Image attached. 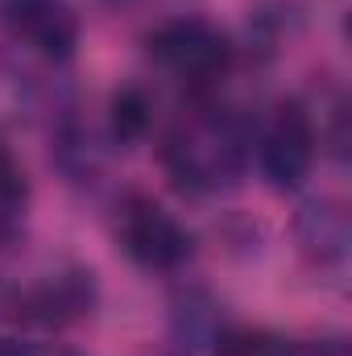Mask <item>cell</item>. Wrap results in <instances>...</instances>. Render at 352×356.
<instances>
[{
	"mask_svg": "<svg viewBox=\"0 0 352 356\" xmlns=\"http://www.w3.org/2000/svg\"><path fill=\"white\" fill-rule=\"evenodd\" d=\"M0 21L17 46L46 63H71L83 42V17L71 0H0Z\"/></svg>",
	"mask_w": 352,
	"mask_h": 356,
	"instance_id": "obj_6",
	"label": "cell"
},
{
	"mask_svg": "<svg viewBox=\"0 0 352 356\" xmlns=\"http://www.w3.org/2000/svg\"><path fill=\"white\" fill-rule=\"evenodd\" d=\"M17 340H21V327H17V315H13V286L0 282V356L8 353Z\"/></svg>",
	"mask_w": 352,
	"mask_h": 356,
	"instance_id": "obj_12",
	"label": "cell"
},
{
	"mask_svg": "<svg viewBox=\"0 0 352 356\" xmlns=\"http://www.w3.org/2000/svg\"><path fill=\"white\" fill-rule=\"evenodd\" d=\"M116 241L145 273H178L195 257V232L154 195H125L116 211Z\"/></svg>",
	"mask_w": 352,
	"mask_h": 356,
	"instance_id": "obj_4",
	"label": "cell"
},
{
	"mask_svg": "<svg viewBox=\"0 0 352 356\" xmlns=\"http://www.w3.org/2000/svg\"><path fill=\"white\" fill-rule=\"evenodd\" d=\"M99 307V282H95V269L79 266V261H67V266H54L50 273L25 282V286H13V315H17V327L25 332H67L75 323H83L95 315Z\"/></svg>",
	"mask_w": 352,
	"mask_h": 356,
	"instance_id": "obj_5",
	"label": "cell"
},
{
	"mask_svg": "<svg viewBox=\"0 0 352 356\" xmlns=\"http://www.w3.org/2000/svg\"><path fill=\"white\" fill-rule=\"evenodd\" d=\"M216 356H294V340L273 327H228Z\"/></svg>",
	"mask_w": 352,
	"mask_h": 356,
	"instance_id": "obj_11",
	"label": "cell"
},
{
	"mask_svg": "<svg viewBox=\"0 0 352 356\" xmlns=\"http://www.w3.org/2000/svg\"><path fill=\"white\" fill-rule=\"evenodd\" d=\"M154 116H158V104H154L150 88H141V83H125L108 99V133H112L116 145L145 141L150 129H154Z\"/></svg>",
	"mask_w": 352,
	"mask_h": 356,
	"instance_id": "obj_9",
	"label": "cell"
},
{
	"mask_svg": "<svg viewBox=\"0 0 352 356\" xmlns=\"http://www.w3.org/2000/svg\"><path fill=\"white\" fill-rule=\"evenodd\" d=\"M145 54L166 79H175L178 88H186L191 95H211V88H220L224 75L237 63L232 38L216 21L186 17V13L150 29Z\"/></svg>",
	"mask_w": 352,
	"mask_h": 356,
	"instance_id": "obj_2",
	"label": "cell"
},
{
	"mask_svg": "<svg viewBox=\"0 0 352 356\" xmlns=\"http://www.w3.org/2000/svg\"><path fill=\"white\" fill-rule=\"evenodd\" d=\"M25 211H29V178L13 158V149L0 145V253L21 241Z\"/></svg>",
	"mask_w": 352,
	"mask_h": 356,
	"instance_id": "obj_10",
	"label": "cell"
},
{
	"mask_svg": "<svg viewBox=\"0 0 352 356\" xmlns=\"http://www.w3.org/2000/svg\"><path fill=\"white\" fill-rule=\"evenodd\" d=\"M294 356H349L344 336H319V340H294Z\"/></svg>",
	"mask_w": 352,
	"mask_h": 356,
	"instance_id": "obj_13",
	"label": "cell"
},
{
	"mask_svg": "<svg viewBox=\"0 0 352 356\" xmlns=\"http://www.w3.org/2000/svg\"><path fill=\"white\" fill-rule=\"evenodd\" d=\"M228 327V311L207 286H178L170 294V340L182 356H216Z\"/></svg>",
	"mask_w": 352,
	"mask_h": 356,
	"instance_id": "obj_8",
	"label": "cell"
},
{
	"mask_svg": "<svg viewBox=\"0 0 352 356\" xmlns=\"http://www.w3.org/2000/svg\"><path fill=\"white\" fill-rule=\"evenodd\" d=\"M249 145H253V124L211 99L195 95L191 108H182L175 124L162 137V166L182 195H224L232 191L249 170Z\"/></svg>",
	"mask_w": 352,
	"mask_h": 356,
	"instance_id": "obj_1",
	"label": "cell"
},
{
	"mask_svg": "<svg viewBox=\"0 0 352 356\" xmlns=\"http://www.w3.org/2000/svg\"><path fill=\"white\" fill-rule=\"evenodd\" d=\"M294 245L298 253L319 269H336L344 266L352 245V228H349V207L332 195H311L298 203L294 211Z\"/></svg>",
	"mask_w": 352,
	"mask_h": 356,
	"instance_id": "obj_7",
	"label": "cell"
},
{
	"mask_svg": "<svg viewBox=\"0 0 352 356\" xmlns=\"http://www.w3.org/2000/svg\"><path fill=\"white\" fill-rule=\"evenodd\" d=\"M4 356H79V353H71V348H63V344H33V340H17Z\"/></svg>",
	"mask_w": 352,
	"mask_h": 356,
	"instance_id": "obj_14",
	"label": "cell"
},
{
	"mask_svg": "<svg viewBox=\"0 0 352 356\" xmlns=\"http://www.w3.org/2000/svg\"><path fill=\"white\" fill-rule=\"evenodd\" d=\"M315 158H319V129L298 99H278L253 124L249 162L257 166L269 191H282V195L298 191L311 178Z\"/></svg>",
	"mask_w": 352,
	"mask_h": 356,
	"instance_id": "obj_3",
	"label": "cell"
}]
</instances>
